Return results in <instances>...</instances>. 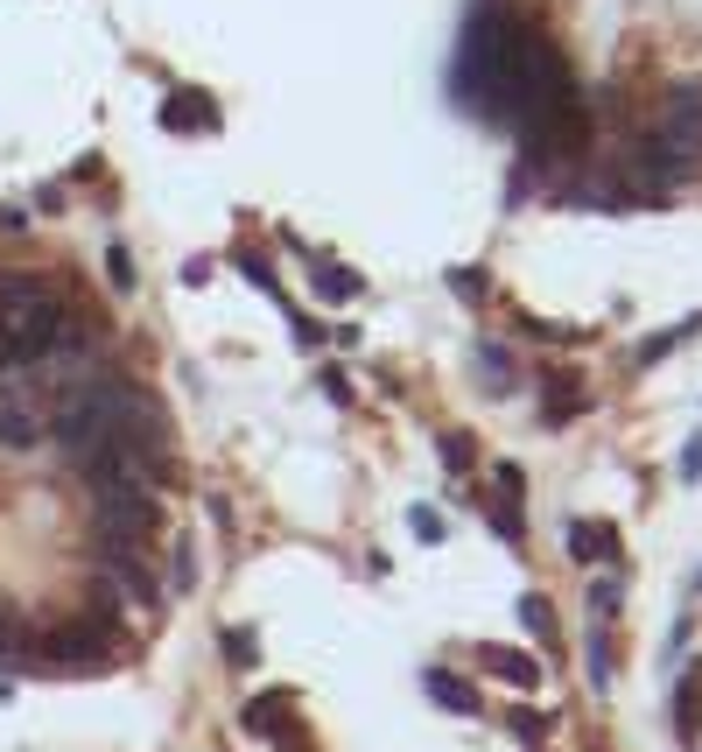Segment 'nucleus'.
I'll use <instances>...</instances> for the list:
<instances>
[{"label": "nucleus", "instance_id": "a211bd4d", "mask_svg": "<svg viewBox=\"0 0 702 752\" xmlns=\"http://www.w3.org/2000/svg\"><path fill=\"white\" fill-rule=\"evenodd\" d=\"M408 527H414L422 541H443V513H429V507H414V513H408Z\"/></svg>", "mask_w": 702, "mask_h": 752}, {"label": "nucleus", "instance_id": "2eb2a0df", "mask_svg": "<svg viewBox=\"0 0 702 752\" xmlns=\"http://www.w3.org/2000/svg\"><path fill=\"white\" fill-rule=\"evenodd\" d=\"M317 289H323V296H358V275H337L331 260H323V268H317Z\"/></svg>", "mask_w": 702, "mask_h": 752}, {"label": "nucleus", "instance_id": "f257e3e1", "mask_svg": "<svg viewBox=\"0 0 702 752\" xmlns=\"http://www.w3.org/2000/svg\"><path fill=\"white\" fill-rule=\"evenodd\" d=\"M42 444V408L28 380H0V450H36Z\"/></svg>", "mask_w": 702, "mask_h": 752}, {"label": "nucleus", "instance_id": "f3484780", "mask_svg": "<svg viewBox=\"0 0 702 752\" xmlns=\"http://www.w3.org/2000/svg\"><path fill=\"white\" fill-rule=\"evenodd\" d=\"M520 619H527V633H548V626H556V619H548V598H520Z\"/></svg>", "mask_w": 702, "mask_h": 752}, {"label": "nucleus", "instance_id": "ddd939ff", "mask_svg": "<svg viewBox=\"0 0 702 752\" xmlns=\"http://www.w3.org/2000/svg\"><path fill=\"white\" fill-rule=\"evenodd\" d=\"M492 527H499V535L513 541V549H527V521H520V507H513V499H506V507H492Z\"/></svg>", "mask_w": 702, "mask_h": 752}, {"label": "nucleus", "instance_id": "1a4fd4ad", "mask_svg": "<svg viewBox=\"0 0 702 752\" xmlns=\"http://www.w3.org/2000/svg\"><path fill=\"white\" fill-rule=\"evenodd\" d=\"M618 598H625V584H618V577H597V584H590V619H597V626L618 612Z\"/></svg>", "mask_w": 702, "mask_h": 752}, {"label": "nucleus", "instance_id": "412c9836", "mask_svg": "<svg viewBox=\"0 0 702 752\" xmlns=\"http://www.w3.org/2000/svg\"><path fill=\"white\" fill-rule=\"evenodd\" d=\"M681 479H702V436H695L689 450H681Z\"/></svg>", "mask_w": 702, "mask_h": 752}, {"label": "nucleus", "instance_id": "dca6fc26", "mask_svg": "<svg viewBox=\"0 0 702 752\" xmlns=\"http://www.w3.org/2000/svg\"><path fill=\"white\" fill-rule=\"evenodd\" d=\"M226 654H232V668H253V654H260V647H253L246 626H232V633H226Z\"/></svg>", "mask_w": 702, "mask_h": 752}, {"label": "nucleus", "instance_id": "20e7f679", "mask_svg": "<svg viewBox=\"0 0 702 752\" xmlns=\"http://www.w3.org/2000/svg\"><path fill=\"white\" fill-rule=\"evenodd\" d=\"M477 654H485L492 675H506V683H520V689H541V661L534 654H520V647H477Z\"/></svg>", "mask_w": 702, "mask_h": 752}, {"label": "nucleus", "instance_id": "423d86ee", "mask_svg": "<svg viewBox=\"0 0 702 752\" xmlns=\"http://www.w3.org/2000/svg\"><path fill=\"white\" fill-rule=\"evenodd\" d=\"M422 689H429V697H436V703H450V711L477 717V689L464 683V675H443V668H429V675H422Z\"/></svg>", "mask_w": 702, "mask_h": 752}, {"label": "nucleus", "instance_id": "0eeeda50", "mask_svg": "<svg viewBox=\"0 0 702 752\" xmlns=\"http://www.w3.org/2000/svg\"><path fill=\"white\" fill-rule=\"evenodd\" d=\"M197 92H176V99H162V127H190V135H204L212 127V106H190Z\"/></svg>", "mask_w": 702, "mask_h": 752}, {"label": "nucleus", "instance_id": "7ed1b4c3", "mask_svg": "<svg viewBox=\"0 0 702 752\" xmlns=\"http://www.w3.org/2000/svg\"><path fill=\"white\" fill-rule=\"evenodd\" d=\"M570 556H576V563H604V556H618V527H604V521H570Z\"/></svg>", "mask_w": 702, "mask_h": 752}, {"label": "nucleus", "instance_id": "9d476101", "mask_svg": "<svg viewBox=\"0 0 702 752\" xmlns=\"http://www.w3.org/2000/svg\"><path fill=\"white\" fill-rule=\"evenodd\" d=\"M590 683L611 689V640H604V626H597V619H590Z\"/></svg>", "mask_w": 702, "mask_h": 752}, {"label": "nucleus", "instance_id": "9b49d317", "mask_svg": "<svg viewBox=\"0 0 702 752\" xmlns=\"http://www.w3.org/2000/svg\"><path fill=\"white\" fill-rule=\"evenodd\" d=\"M477 366H485V387H513V352H499V345H485V352H477Z\"/></svg>", "mask_w": 702, "mask_h": 752}, {"label": "nucleus", "instance_id": "6e6552de", "mask_svg": "<svg viewBox=\"0 0 702 752\" xmlns=\"http://www.w3.org/2000/svg\"><path fill=\"white\" fill-rule=\"evenodd\" d=\"M695 323H702V317L675 323V331H653L647 345H639V366H653V359H667V352H675V345H689V337H695Z\"/></svg>", "mask_w": 702, "mask_h": 752}, {"label": "nucleus", "instance_id": "4468645a", "mask_svg": "<svg viewBox=\"0 0 702 752\" xmlns=\"http://www.w3.org/2000/svg\"><path fill=\"white\" fill-rule=\"evenodd\" d=\"M106 282L119 289V296L133 289V254H127V246H106Z\"/></svg>", "mask_w": 702, "mask_h": 752}, {"label": "nucleus", "instance_id": "aec40b11", "mask_svg": "<svg viewBox=\"0 0 702 752\" xmlns=\"http://www.w3.org/2000/svg\"><path fill=\"white\" fill-rule=\"evenodd\" d=\"M520 485H527V479H520V464H499V493L513 499V507H520Z\"/></svg>", "mask_w": 702, "mask_h": 752}, {"label": "nucleus", "instance_id": "6ab92c4d", "mask_svg": "<svg viewBox=\"0 0 702 752\" xmlns=\"http://www.w3.org/2000/svg\"><path fill=\"white\" fill-rule=\"evenodd\" d=\"M190 584H197V556L176 549V591H190Z\"/></svg>", "mask_w": 702, "mask_h": 752}, {"label": "nucleus", "instance_id": "f03ea898", "mask_svg": "<svg viewBox=\"0 0 702 752\" xmlns=\"http://www.w3.org/2000/svg\"><path fill=\"white\" fill-rule=\"evenodd\" d=\"M661 135L675 141V149L702 155V85H681V92H667V113H661Z\"/></svg>", "mask_w": 702, "mask_h": 752}, {"label": "nucleus", "instance_id": "f8f14e48", "mask_svg": "<svg viewBox=\"0 0 702 752\" xmlns=\"http://www.w3.org/2000/svg\"><path fill=\"white\" fill-rule=\"evenodd\" d=\"M436 457H443V464H450V471H471V436H464V430H443Z\"/></svg>", "mask_w": 702, "mask_h": 752}, {"label": "nucleus", "instance_id": "39448f33", "mask_svg": "<svg viewBox=\"0 0 702 752\" xmlns=\"http://www.w3.org/2000/svg\"><path fill=\"white\" fill-rule=\"evenodd\" d=\"M695 731H702V668L689 661L681 689H675V739H695Z\"/></svg>", "mask_w": 702, "mask_h": 752}]
</instances>
